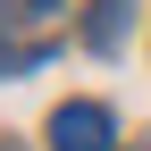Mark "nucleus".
<instances>
[{
  "label": "nucleus",
  "instance_id": "nucleus-1",
  "mask_svg": "<svg viewBox=\"0 0 151 151\" xmlns=\"http://www.w3.org/2000/svg\"><path fill=\"white\" fill-rule=\"evenodd\" d=\"M118 143V118L101 101H59L50 109V151H109Z\"/></svg>",
  "mask_w": 151,
  "mask_h": 151
},
{
  "label": "nucleus",
  "instance_id": "nucleus-2",
  "mask_svg": "<svg viewBox=\"0 0 151 151\" xmlns=\"http://www.w3.org/2000/svg\"><path fill=\"white\" fill-rule=\"evenodd\" d=\"M126 17H134V0H92L84 42H92V50H118V42H126Z\"/></svg>",
  "mask_w": 151,
  "mask_h": 151
}]
</instances>
